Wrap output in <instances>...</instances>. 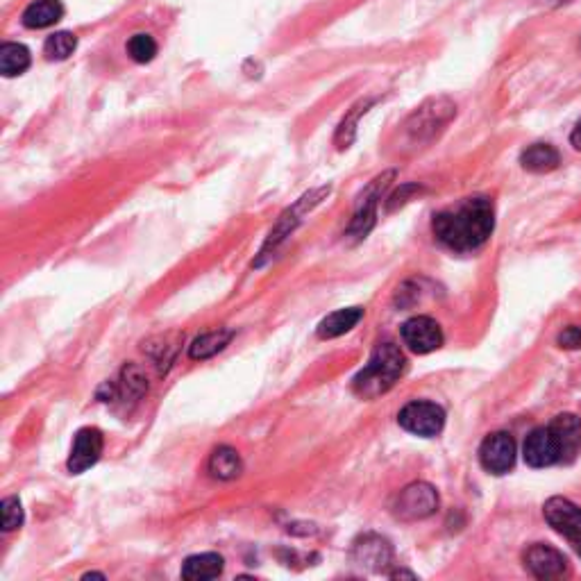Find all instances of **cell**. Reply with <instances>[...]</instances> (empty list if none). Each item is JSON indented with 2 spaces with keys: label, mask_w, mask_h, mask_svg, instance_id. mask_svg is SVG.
<instances>
[{
  "label": "cell",
  "mask_w": 581,
  "mask_h": 581,
  "mask_svg": "<svg viewBox=\"0 0 581 581\" xmlns=\"http://www.w3.org/2000/svg\"><path fill=\"white\" fill-rule=\"evenodd\" d=\"M495 230V207L486 196L461 200L434 216L432 232L445 248L454 252H473L491 239Z\"/></svg>",
  "instance_id": "1"
},
{
  "label": "cell",
  "mask_w": 581,
  "mask_h": 581,
  "mask_svg": "<svg viewBox=\"0 0 581 581\" xmlns=\"http://www.w3.org/2000/svg\"><path fill=\"white\" fill-rule=\"evenodd\" d=\"M404 368H407V359H404L402 350L395 343H380L370 355L368 366L361 370L352 382V389L357 395L366 400H373L391 389V386L400 380Z\"/></svg>",
  "instance_id": "2"
},
{
  "label": "cell",
  "mask_w": 581,
  "mask_h": 581,
  "mask_svg": "<svg viewBox=\"0 0 581 581\" xmlns=\"http://www.w3.org/2000/svg\"><path fill=\"white\" fill-rule=\"evenodd\" d=\"M454 116H457V105H454L452 100L432 98L409 116L404 128H407V134L414 141H432Z\"/></svg>",
  "instance_id": "3"
},
{
  "label": "cell",
  "mask_w": 581,
  "mask_h": 581,
  "mask_svg": "<svg viewBox=\"0 0 581 581\" xmlns=\"http://www.w3.org/2000/svg\"><path fill=\"white\" fill-rule=\"evenodd\" d=\"M393 178H395L393 171L384 173V175H380V178H375L373 182H370L368 189L361 193L357 212H355V216H352V221L348 225V237H352V239H366L368 237V232L373 230L375 223H377V205H380L384 193L389 191Z\"/></svg>",
  "instance_id": "4"
},
{
  "label": "cell",
  "mask_w": 581,
  "mask_h": 581,
  "mask_svg": "<svg viewBox=\"0 0 581 581\" xmlns=\"http://www.w3.org/2000/svg\"><path fill=\"white\" fill-rule=\"evenodd\" d=\"M398 423L402 429H407L409 434L432 439V436H439L443 432L445 411L434 402L416 400V402H409L407 407L400 411Z\"/></svg>",
  "instance_id": "5"
},
{
  "label": "cell",
  "mask_w": 581,
  "mask_h": 581,
  "mask_svg": "<svg viewBox=\"0 0 581 581\" xmlns=\"http://www.w3.org/2000/svg\"><path fill=\"white\" fill-rule=\"evenodd\" d=\"M436 509H439V493L425 482H416L400 491L393 507L400 520H423L432 516Z\"/></svg>",
  "instance_id": "6"
},
{
  "label": "cell",
  "mask_w": 581,
  "mask_h": 581,
  "mask_svg": "<svg viewBox=\"0 0 581 581\" xmlns=\"http://www.w3.org/2000/svg\"><path fill=\"white\" fill-rule=\"evenodd\" d=\"M402 341L416 355H429L443 345V330L434 318L414 316L402 325Z\"/></svg>",
  "instance_id": "7"
},
{
  "label": "cell",
  "mask_w": 581,
  "mask_h": 581,
  "mask_svg": "<svg viewBox=\"0 0 581 581\" xmlns=\"http://www.w3.org/2000/svg\"><path fill=\"white\" fill-rule=\"evenodd\" d=\"M479 461L484 470L493 475H507L516 463V441L507 432H495L486 436L479 448Z\"/></svg>",
  "instance_id": "8"
},
{
  "label": "cell",
  "mask_w": 581,
  "mask_h": 581,
  "mask_svg": "<svg viewBox=\"0 0 581 581\" xmlns=\"http://www.w3.org/2000/svg\"><path fill=\"white\" fill-rule=\"evenodd\" d=\"M325 196H330V187H323V189H316V191L307 193V196H302L296 202V205L289 209V212H284L282 218H280V223L275 225V230L271 232V237H268L264 250H261V255H268V250H275L277 246H280V243L286 237H289L293 230H296V225L302 221V216H305L307 212H311V209H314Z\"/></svg>",
  "instance_id": "9"
},
{
  "label": "cell",
  "mask_w": 581,
  "mask_h": 581,
  "mask_svg": "<svg viewBox=\"0 0 581 581\" xmlns=\"http://www.w3.org/2000/svg\"><path fill=\"white\" fill-rule=\"evenodd\" d=\"M545 520L550 522L554 532H559L570 543H577L581 538V507L566 498H550L543 507Z\"/></svg>",
  "instance_id": "10"
},
{
  "label": "cell",
  "mask_w": 581,
  "mask_h": 581,
  "mask_svg": "<svg viewBox=\"0 0 581 581\" xmlns=\"http://www.w3.org/2000/svg\"><path fill=\"white\" fill-rule=\"evenodd\" d=\"M103 454V434L96 427H84L75 434L71 457H69V473L80 475L84 470H89L91 466H96V461Z\"/></svg>",
  "instance_id": "11"
},
{
  "label": "cell",
  "mask_w": 581,
  "mask_h": 581,
  "mask_svg": "<svg viewBox=\"0 0 581 581\" xmlns=\"http://www.w3.org/2000/svg\"><path fill=\"white\" fill-rule=\"evenodd\" d=\"M525 568L538 579H559L568 572V561L554 547L536 543L525 552Z\"/></svg>",
  "instance_id": "12"
},
{
  "label": "cell",
  "mask_w": 581,
  "mask_h": 581,
  "mask_svg": "<svg viewBox=\"0 0 581 581\" xmlns=\"http://www.w3.org/2000/svg\"><path fill=\"white\" fill-rule=\"evenodd\" d=\"M522 454H525L527 466H532V468H547L561 461L559 443L557 439H554V432L550 427L534 429V432L527 436Z\"/></svg>",
  "instance_id": "13"
},
{
  "label": "cell",
  "mask_w": 581,
  "mask_h": 581,
  "mask_svg": "<svg viewBox=\"0 0 581 581\" xmlns=\"http://www.w3.org/2000/svg\"><path fill=\"white\" fill-rule=\"evenodd\" d=\"M550 429L559 443V454L563 463L575 461L581 450V420L572 414H561L552 420Z\"/></svg>",
  "instance_id": "14"
},
{
  "label": "cell",
  "mask_w": 581,
  "mask_h": 581,
  "mask_svg": "<svg viewBox=\"0 0 581 581\" xmlns=\"http://www.w3.org/2000/svg\"><path fill=\"white\" fill-rule=\"evenodd\" d=\"M64 16L62 0H35L25 7L23 12V25L30 30H46L50 25H55Z\"/></svg>",
  "instance_id": "15"
},
{
  "label": "cell",
  "mask_w": 581,
  "mask_h": 581,
  "mask_svg": "<svg viewBox=\"0 0 581 581\" xmlns=\"http://www.w3.org/2000/svg\"><path fill=\"white\" fill-rule=\"evenodd\" d=\"M225 568L221 554L205 552V554H193L182 566V579L187 581H205L216 579Z\"/></svg>",
  "instance_id": "16"
},
{
  "label": "cell",
  "mask_w": 581,
  "mask_h": 581,
  "mask_svg": "<svg viewBox=\"0 0 581 581\" xmlns=\"http://www.w3.org/2000/svg\"><path fill=\"white\" fill-rule=\"evenodd\" d=\"M520 164L525 171L532 173H550L554 168H559L561 155L559 150L550 146V143H534L527 150H522Z\"/></svg>",
  "instance_id": "17"
},
{
  "label": "cell",
  "mask_w": 581,
  "mask_h": 581,
  "mask_svg": "<svg viewBox=\"0 0 581 581\" xmlns=\"http://www.w3.org/2000/svg\"><path fill=\"white\" fill-rule=\"evenodd\" d=\"M355 559L361 566L384 568L391 561V547L384 538L368 534L355 543Z\"/></svg>",
  "instance_id": "18"
},
{
  "label": "cell",
  "mask_w": 581,
  "mask_h": 581,
  "mask_svg": "<svg viewBox=\"0 0 581 581\" xmlns=\"http://www.w3.org/2000/svg\"><path fill=\"white\" fill-rule=\"evenodd\" d=\"M364 318V309L350 307V309H339L323 318L321 325H318V336L321 339H336V336H343L345 332H350L352 327H357V323Z\"/></svg>",
  "instance_id": "19"
},
{
  "label": "cell",
  "mask_w": 581,
  "mask_h": 581,
  "mask_svg": "<svg viewBox=\"0 0 581 581\" xmlns=\"http://www.w3.org/2000/svg\"><path fill=\"white\" fill-rule=\"evenodd\" d=\"M30 69V50L23 44H14V41H7V44L0 46V73L5 78H14V75H21Z\"/></svg>",
  "instance_id": "20"
},
{
  "label": "cell",
  "mask_w": 581,
  "mask_h": 581,
  "mask_svg": "<svg viewBox=\"0 0 581 581\" xmlns=\"http://www.w3.org/2000/svg\"><path fill=\"white\" fill-rule=\"evenodd\" d=\"M241 470H243V463H241L239 452L227 448V445L214 450L212 459H209V473H212V477L216 479H225L227 482V479L239 477Z\"/></svg>",
  "instance_id": "21"
},
{
  "label": "cell",
  "mask_w": 581,
  "mask_h": 581,
  "mask_svg": "<svg viewBox=\"0 0 581 581\" xmlns=\"http://www.w3.org/2000/svg\"><path fill=\"white\" fill-rule=\"evenodd\" d=\"M373 103H375V100H361V103H357L355 107L350 109L348 114H345V119L341 121L339 130H336V137H334L336 148H339V150L350 148V143L355 141V137H357V125H359V119L368 112L370 107H373Z\"/></svg>",
  "instance_id": "22"
},
{
  "label": "cell",
  "mask_w": 581,
  "mask_h": 581,
  "mask_svg": "<svg viewBox=\"0 0 581 581\" xmlns=\"http://www.w3.org/2000/svg\"><path fill=\"white\" fill-rule=\"evenodd\" d=\"M232 339V332L230 330H214V332H207L198 336L196 341H193L191 350H189V357L191 359H209L221 352L227 343Z\"/></svg>",
  "instance_id": "23"
},
{
  "label": "cell",
  "mask_w": 581,
  "mask_h": 581,
  "mask_svg": "<svg viewBox=\"0 0 581 581\" xmlns=\"http://www.w3.org/2000/svg\"><path fill=\"white\" fill-rule=\"evenodd\" d=\"M75 48H78V39L71 32H55V35H50L44 44V53L48 60H69V57L75 53Z\"/></svg>",
  "instance_id": "24"
},
{
  "label": "cell",
  "mask_w": 581,
  "mask_h": 581,
  "mask_svg": "<svg viewBox=\"0 0 581 581\" xmlns=\"http://www.w3.org/2000/svg\"><path fill=\"white\" fill-rule=\"evenodd\" d=\"M128 55H130V60H134L137 64L153 62L157 55V41L150 35H146V32H139V35L130 37L128 41Z\"/></svg>",
  "instance_id": "25"
},
{
  "label": "cell",
  "mask_w": 581,
  "mask_h": 581,
  "mask_svg": "<svg viewBox=\"0 0 581 581\" xmlns=\"http://www.w3.org/2000/svg\"><path fill=\"white\" fill-rule=\"evenodd\" d=\"M0 513H3V532H14L23 525V507L19 498H5L0 504Z\"/></svg>",
  "instance_id": "26"
},
{
  "label": "cell",
  "mask_w": 581,
  "mask_h": 581,
  "mask_svg": "<svg viewBox=\"0 0 581 581\" xmlns=\"http://www.w3.org/2000/svg\"><path fill=\"white\" fill-rule=\"evenodd\" d=\"M559 345L566 350H579L581 348V327H577V325L566 327V330L559 334Z\"/></svg>",
  "instance_id": "27"
},
{
  "label": "cell",
  "mask_w": 581,
  "mask_h": 581,
  "mask_svg": "<svg viewBox=\"0 0 581 581\" xmlns=\"http://www.w3.org/2000/svg\"><path fill=\"white\" fill-rule=\"evenodd\" d=\"M570 143H572V146H575L577 150H581V121L577 123V128L572 130V134H570Z\"/></svg>",
  "instance_id": "28"
},
{
  "label": "cell",
  "mask_w": 581,
  "mask_h": 581,
  "mask_svg": "<svg viewBox=\"0 0 581 581\" xmlns=\"http://www.w3.org/2000/svg\"><path fill=\"white\" fill-rule=\"evenodd\" d=\"M547 3H552V5H563V3H570V0H547Z\"/></svg>",
  "instance_id": "29"
},
{
  "label": "cell",
  "mask_w": 581,
  "mask_h": 581,
  "mask_svg": "<svg viewBox=\"0 0 581 581\" xmlns=\"http://www.w3.org/2000/svg\"><path fill=\"white\" fill-rule=\"evenodd\" d=\"M575 547H577V554H579V557H581V538H579V541L575 543Z\"/></svg>",
  "instance_id": "30"
}]
</instances>
